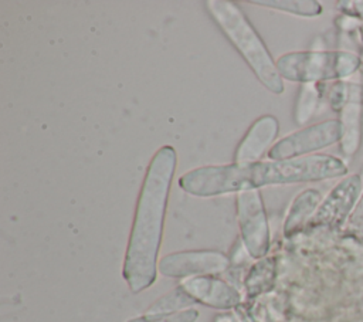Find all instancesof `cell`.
I'll return each mask as SVG.
<instances>
[{
	"label": "cell",
	"mask_w": 363,
	"mask_h": 322,
	"mask_svg": "<svg viewBox=\"0 0 363 322\" xmlns=\"http://www.w3.org/2000/svg\"><path fill=\"white\" fill-rule=\"evenodd\" d=\"M345 163L329 155H311L285 160L204 166L184 173L179 186L189 194L208 197L233 191L258 190L267 184L313 182L343 176Z\"/></svg>",
	"instance_id": "6da1fadb"
},
{
	"label": "cell",
	"mask_w": 363,
	"mask_h": 322,
	"mask_svg": "<svg viewBox=\"0 0 363 322\" xmlns=\"http://www.w3.org/2000/svg\"><path fill=\"white\" fill-rule=\"evenodd\" d=\"M277 68L286 79L312 82L339 74L342 64L329 52H291L278 58Z\"/></svg>",
	"instance_id": "5b68a950"
},
{
	"label": "cell",
	"mask_w": 363,
	"mask_h": 322,
	"mask_svg": "<svg viewBox=\"0 0 363 322\" xmlns=\"http://www.w3.org/2000/svg\"><path fill=\"white\" fill-rule=\"evenodd\" d=\"M242 235L254 255H262L268 245V228L262 199L258 190L240 191L237 197Z\"/></svg>",
	"instance_id": "8992f818"
},
{
	"label": "cell",
	"mask_w": 363,
	"mask_h": 322,
	"mask_svg": "<svg viewBox=\"0 0 363 322\" xmlns=\"http://www.w3.org/2000/svg\"><path fill=\"white\" fill-rule=\"evenodd\" d=\"M227 261L216 252H182L169 255L162 261V272L166 275H186L201 271H218Z\"/></svg>",
	"instance_id": "ba28073f"
},
{
	"label": "cell",
	"mask_w": 363,
	"mask_h": 322,
	"mask_svg": "<svg viewBox=\"0 0 363 322\" xmlns=\"http://www.w3.org/2000/svg\"><path fill=\"white\" fill-rule=\"evenodd\" d=\"M176 162V150L169 145L162 146L153 155L142 183L125 262V277L135 291L155 279L156 252Z\"/></svg>",
	"instance_id": "7a4b0ae2"
},
{
	"label": "cell",
	"mask_w": 363,
	"mask_h": 322,
	"mask_svg": "<svg viewBox=\"0 0 363 322\" xmlns=\"http://www.w3.org/2000/svg\"><path fill=\"white\" fill-rule=\"evenodd\" d=\"M254 4L259 6H267L271 9L294 13V14H301V16H316L320 13V6L316 1L311 0H302V1H288V0H255L251 1Z\"/></svg>",
	"instance_id": "8fae6325"
},
{
	"label": "cell",
	"mask_w": 363,
	"mask_h": 322,
	"mask_svg": "<svg viewBox=\"0 0 363 322\" xmlns=\"http://www.w3.org/2000/svg\"><path fill=\"white\" fill-rule=\"evenodd\" d=\"M362 210H363V199H362V201L359 204V211H362Z\"/></svg>",
	"instance_id": "5bb4252c"
},
{
	"label": "cell",
	"mask_w": 363,
	"mask_h": 322,
	"mask_svg": "<svg viewBox=\"0 0 363 322\" xmlns=\"http://www.w3.org/2000/svg\"><path fill=\"white\" fill-rule=\"evenodd\" d=\"M189 288L191 294L211 305L228 306L237 301L235 292L218 281L197 278L189 284Z\"/></svg>",
	"instance_id": "30bf717a"
},
{
	"label": "cell",
	"mask_w": 363,
	"mask_h": 322,
	"mask_svg": "<svg viewBox=\"0 0 363 322\" xmlns=\"http://www.w3.org/2000/svg\"><path fill=\"white\" fill-rule=\"evenodd\" d=\"M214 21L228 37L231 44L245 58L257 78L274 94L284 91V84L277 64L272 61L267 47L255 33L240 7L233 1L208 0L206 1Z\"/></svg>",
	"instance_id": "3957f363"
},
{
	"label": "cell",
	"mask_w": 363,
	"mask_h": 322,
	"mask_svg": "<svg viewBox=\"0 0 363 322\" xmlns=\"http://www.w3.org/2000/svg\"><path fill=\"white\" fill-rule=\"evenodd\" d=\"M278 135V121L272 115L258 118L245 136L241 139L235 155L234 163H252L259 159L267 148L275 140Z\"/></svg>",
	"instance_id": "52a82bcc"
},
{
	"label": "cell",
	"mask_w": 363,
	"mask_h": 322,
	"mask_svg": "<svg viewBox=\"0 0 363 322\" xmlns=\"http://www.w3.org/2000/svg\"><path fill=\"white\" fill-rule=\"evenodd\" d=\"M342 132V125L337 121H326L281 139L268 150V156L272 160L292 159L335 143L340 139Z\"/></svg>",
	"instance_id": "277c9868"
},
{
	"label": "cell",
	"mask_w": 363,
	"mask_h": 322,
	"mask_svg": "<svg viewBox=\"0 0 363 322\" xmlns=\"http://www.w3.org/2000/svg\"><path fill=\"white\" fill-rule=\"evenodd\" d=\"M360 191V179L353 174L342 180L326 197L316 217L319 218H333L343 216L350 210L356 197Z\"/></svg>",
	"instance_id": "9c48e42d"
},
{
	"label": "cell",
	"mask_w": 363,
	"mask_h": 322,
	"mask_svg": "<svg viewBox=\"0 0 363 322\" xmlns=\"http://www.w3.org/2000/svg\"><path fill=\"white\" fill-rule=\"evenodd\" d=\"M319 191L313 190V189H309V190H305L302 191L294 201L292 204V209H291V213H289V217H288V224L286 227L289 228L291 226L296 224V221H299L301 218H303L305 216H308L316 206L318 200H319Z\"/></svg>",
	"instance_id": "7c38bea8"
},
{
	"label": "cell",
	"mask_w": 363,
	"mask_h": 322,
	"mask_svg": "<svg viewBox=\"0 0 363 322\" xmlns=\"http://www.w3.org/2000/svg\"><path fill=\"white\" fill-rule=\"evenodd\" d=\"M316 98H318V94H316L315 87L311 84L303 85L301 95H299L296 113H295L298 123H303L311 116V113L313 112V108H315Z\"/></svg>",
	"instance_id": "4fadbf2b"
}]
</instances>
